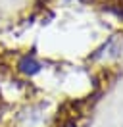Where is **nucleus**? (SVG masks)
Listing matches in <instances>:
<instances>
[{"mask_svg":"<svg viewBox=\"0 0 123 127\" xmlns=\"http://www.w3.org/2000/svg\"><path fill=\"white\" fill-rule=\"evenodd\" d=\"M46 108L42 104H27L15 114V127H42L46 123Z\"/></svg>","mask_w":123,"mask_h":127,"instance_id":"obj_1","label":"nucleus"},{"mask_svg":"<svg viewBox=\"0 0 123 127\" xmlns=\"http://www.w3.org/2000/svg\"><path fill=\"white\" fill-rule=\"evenodd\" d=\"M38 62H35L33 58H29V56H25L21 62H19V69H21L23 73H27V75H33V73L38 71Z\"/></svg>","mask_w":123,"mask_h":127,"instance_id":"obj_2","label":"nucleus"},{"mask_svg":"<svg viewBox=\"0 0 123 127\" xmlns=\"http://www.w3.org/2000/svg\"><path fill=\"white\" fill-rule=\"evenodd\" d=\"M67 127H73V125H67Z\"/></svg>","mask_w":123,"mask_h":127,"instance_id":"obj_3","label":"nucleus"}]
</instances>
